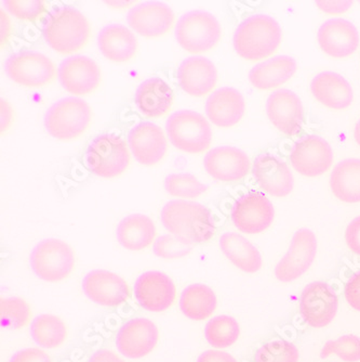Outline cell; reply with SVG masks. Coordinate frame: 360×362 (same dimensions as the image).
Segmentation results:
<instances>
[{"mask_svg":"<svg viewBox=\"0 0 360 362\" xmlns=\"http://www.w3.org/2000/svg\"><path fill=\"white\" fill-rule=\"evenodd\" d=\"M162 223L171 235L188 246L208 242L217 230L208 207L182 200L170 201L164 205Z\"/></svg>","mask_w":360,"mask_h":362,"instance_id":"6da1fadb","label":"cell"},{"mask_svg":"<svg viewBox=\"0 0 360 362\" xmlns=\"http://www.w3.org/2000/svg\"><path fill=\"white\" fill-rule=\"evenodd\" d=\"M282 38V28L275 20L266 14H256L236 28L233 44L238 56L258 61L274 54Z\"/></svg>","mask_w":360,"mask_h":362,"instance_id":"7a4b0ae2","label":"cell"},{"mask_svg":"<svg viewBox=\"0 0 360 362\" xmlns=\"http://www.w3.org/2000/svg\"><path fill=\"white\" fill-rule=\"evenodd\" d=\"M42 33L47 44L54 52L73 54L88 42L90 24L80 11L65 6L49 16Z\"/></svg>","mask_w":360,"mask_h":362,"instance_id":"3957f363","label":"cell"},{"mask_svg":"<svg viewBox=\"0 0 360 362\" xmlns=\"http://www.w3.org/2000/svg\"><path fill=\"white\" fill-rule=\"evenodd\" d=\"M166 129L172 146L186 153H201L208 149L212 141V130L208 121L191 110L171 114Z\"/></svg>","mask_w":360,"mask_h":362,"instance_id":"277c9868","label":"cell"},{"mask_svg":"<svg viewBox=\"0 0 360 362\" xmlns=\"http://www.w3.org/2000/svg\"><path fill=\"white\" fill-rule=\"evenodd\" d=\"M92 112L88 103L79 98H64L51 105L44 115V127L51 137L72 140L88 128Z\"/></svg>","mask_w":360,"mask_h":362,"instance_id":"5b68a950","label":"cell"},{"mask_svg":"<svg viewBox=\"0 0 360 362\" xmlns=\"http://www.w3.org/2000/svg\"><path fill=\"white\" fill-rule=\"evenodd\" d=\"M87 168L102 178H115L126 172L130 154L126 142L114 134L97 136L85 152Z\"/></svg>","mask_w":360,"mask_h":362,"instance_id":"8992f818","label":"cell"},{"mask_svg":"<svg viewBox=\"0 0 360 362\" xmlns=\"http://www.w3.org/2000/svg\"><path fill=\"white\" fill-rule=\"evenodd\" d=\"M30 264L34 274L44 281L60 282L74 269V252L61 240H44L30 253Z\"/></svg>","mask_w":360,"mask_h":362,"instance_id":"52a82bcc","label":"cell"},{"mask_svg":"<svg viewBox=\"0 0 360 362\" xmlns=\"http://www.w3.org/2000/svg\"><path fill=\"white\" fill-rule=\"evenodd\" d=\"M222 30L215 16L203 10L187 12L176 26L180 46L192 54L209 52L221 38Z\"/></svg>","mask_w":360,"mask_h":362,"instance_id":"ba28073f","label":"cell"},{"mask_svg":"<svg viewBox=\"0 0 360 362\" xmlns=\"http://www.w3.org/2000/svg\"><path fill=\"white\" fill-rule=\"evenodd\" d=\"M7 76L16 84L25 87H42L54 81L56 68L52 61L32 50L16 52L6 61Z\"/></svg>","mask_w":360,"mask_h":362,"instance_id":"9c48e42d","label":"cell"},{"mask_svg":"<svg viewBox=\"0 0 360 362\" xmlns=\"http://www.w3.org/2000/svg\"><path fill=\"white\" fill-rule=\"evenodd\" d=\"M337 305L339 300L332 286L323 281L312 282L301 296V316L310 327L320 329L332 322Z\"/></svg>","mask_w":360,"mask_h":362,"instance_id":"30bf717a","label":"cell"},{"mask_svg":"<svg viewBox=\"0 0 360 362\" xmlns=\"http://www.w3.org/2000/svg\"><path fill=\"white\" fill-rule=\"evenodd\" d=\"M275 217V209L265 195L249 192L240 197L232 209V221L239 231L245 233H263Z\"/></svg>","mask_w":360,"mask_h":362,"instance_id":"8fae6325","label":"cell"},{"mask_svg":"<svg viewBox=\"0 0 360 362\" xmlns=\"http://www.w3.org/2000/svg\"><path fill=\"white\" fill-rule=\"evenodd\" d=\"M317 253V240L308 229H301L294 233L290 249L275 268V276L280 281L288 284L310 269Z\"/></svg>","mask_w":360,"mask_h":362,"instance_id":"7c38bea8","label":"cell"},{"mask_svg":"<svg viewBox=\"0 0 360 362\" xmlns=\"http://www.w3.org/2000/svg\"><path fill=\"white\" fill-rule=\"evenodd\" d=\"M290 160L294 170L303 176L317 177L332 165L333 151L323 138L307 136L294 144Z\"/></svg>","mask_w":360,"mask_h":362,"instance_id":"4fadbf2b","label":"cell"},{"mask_svg":"<svg viewBox=\"0 0 360 362\" xmlns=\"http://www.w3.org/2000/svg\"><path fill=\"white\" fill-rule=\"evenodd\" d=\"M158 337L160 332L155 323L146 318H134L120 327L116 345L125 357L140 359L154 351Z\"/></svg>","mask_w":360,"mask_h":362,"instance_id":"5bb4252c","label":"cell"},{"mask_svg":"<svg viewBox=\"0 0 360 362\" xmlns=\"http://www.w3.org/2000/svg\"><path fill=\"white\" fill-rule=\"evenodd\" d=\"M176 286L164 272H148L136 280L134 295L142 308L162 313L170 308L176 300Z\"/></svg>","mask_w":360,"mask_h":362,"instance_id":"9a60e30c","label":"cell"},{"mask_svg":"<svg viewBox=\"0 0 360 362\" xmlns=\"http://www.w3.org/2000/svg\"><path fill=\"white\" fill-rule=\"evenodd\" d=\"M83 290L89 300L105 307L119 306L130 298L127 282L107 270L89 272L83 279Z\"/></svg>","mask_w":360,"mask_h":362,"instance_id":"2e32d148","label":"cell"},{"mask_svg":"<svg viewBox=\"0 0 360 362\" xmlns=\"http://www.w3.org/2000/svg\"><path fill=\"white\" fill-rule=\"evenodd\" d=\"M59 79L67 93L88 95L99 86L101 71L97 63L88 57H70L59 66Z\"/></svg>","mask_w":360,"mask_h":362,"instance_id":"e0dca14e","label":"cell"},{"mask_svg":"<svg viewBox=\"0 0 360 362\" xmlns=\"http://www.w3.org/2000/svg\"><path fill=\"white\" fill-rule=\"evenodd\" d=\"M130 28L144 37L164 35L172 28L174 14L166 4L146 1L134 6L127 14Z\"/></svg>","mask_w":360,"mask_h":362,"instance_id":"ac0fdd59","label":"cell"},{"mask_svg":"<svg viewBox=\"0 0 360 362\" xmlns=\"http://www.w3.org/2000/svg\"><path fill=\"white\" fill-rule=\"evenodd\" d=\"M252 172L260 187L272 197H286L294 190V175L278 156L261 154L254 160Z\"/></svg>","mask_w":360,"mask_h":362,"instance_id":"d6986e66","label":"cell"},{"mask_svg":"<svg viewBox=\"0 0 360 362\" xmlns=\"http://www.w3.org/2000/svg\"><path fill=\"white\" fill-rule=\"evenodd\" d=\"M128 144L134 158L144 166L156 165L167 152V139L160 126L145 122L132 128Z\"/></svg>","mask_w":360,"mask_h":362,"instance_id":"ffe728a7","label":"cell"},{"mask_svg":"<svg viewBox=\"0 0 360 362\" xmlns=\"http://www.w3.org/2000/svg\"><path fill=\"white\" fill-rule=\"evenodd\" d=\"M205 172L220 181H237L247 176L250 160L247 154L234 146H217L205 154Z\"/></svg>","mask_w":360,"mask_h":362,"instance_id":"44dd1931","label":"cell"},{"mask_svg":"<svg viewBox=\"0 0 360 362\" xmlns=\"http://www.w3.org/2000/svg\"><path fill=\"white\" fill-rule=\"evenodd\" d=\"M266 112L272 125L287 135H294L304 119L300 98L288 89H280L270 95Z\"/></svg>","mask_w":360,"mask_h":362,"instance_id":"7402d4cb","label":"cell"},{"mask_svg":"<svg viewBox=\"0 0 360 362\" xmlns=\"http://www.w3.org/2000/svg\"><path fill=\"white\" fill-rule=\"evenodd\" d=\"M317 38L323 52L337 59L353 54L360 42L357 28L351 22L343 19L325 22L319 28Z\"/></svg>","mask_w":360,"mask_h":362,"instance_id":"603a6c76","label":"cell"},{"mask_svg":"<svg viewBox=\"0 0 360 362\" xmlns=\"http://www.w3.org/2000/svg\"><path fill=\"white\" fill-rule=\"evenodd\" d=\"M180 86L193 97L210 93L217 81V71L212 61L205 57H190L181 63L178 70Z\"/></svg>","mask_w":360,"mask_h":362,"instance_id":"cb8c5ba5","label":"cell"},{"mask_svg":"<svg viewBox=\"0 0 360 362\" xmlns=\"http://www.w3.org/2000/svg\"><path fill=\"white\" fill-rule=\"evenodd\" d=\"M246 103L237 89L224 88L215 90L205 103V113L209 119L219 127L229 128L243 119Z\"/></svg>","mask_w":360,"mask_h":362,"instance_id":"d4e9b609","label":"cell"},{"mask_svg":"<svg viewBox=\"0 0 360 362\" xmlns=\"http://www.w3.org/2000/svg\"><path fill=\"white\" fill-rule=\"evenodd\" d=\"M313 95L325 107L335 110L349 107L353 103L354 93L349 81L340 74L323 72L313 79Z\"/></svg>","mask_w":360,"mask_h":362,"instance_id":"484cf974","label":"cell"},{"mask_svg":"<svg viewBox=\"0 0 360 362\" xmlns=\"http://www.w3.org/2000/svg\"><path fill=\"white\" fill-rule=\"evenodd\" d=\"M134 103L148 117H164L174 103V91L162 78L146 79L136 89Z\"/></svg>","mask_w":360,"mask_h":362,"instance_id":"4316f807","label":"cell"},{"mask_svg":"<svg viewBox=\"0 0 360 362\" xmlns=\"http://www.w3.org/2000/svg\"><path fill=\"white\" fill-rule=\"evenodd\" d=\"M97 46L105 58L113 62H127L133 58L138 42L131 30L120 24L102 28L97 36Z\"/></svg>","mask_w":360,"mask_h":362,"instance_id":"83f0119b","label":"cell"},{"mask_svg":"<svg viewBox=\"0 0 360 362\" xmlns=\"http://www.w3.org/2000/svg\"><path fill=\"white\" fill-rule=\"evenodd\" d=\"M154 221L143 214H132L120 221L116 231L120 245L129 251L146 249L155 239Z\"/></svg>","mask_w":360,"mask_h":362,"instance_id":"f1b7e54d","label":"cell"},{"mask_svg":"<svg viewBox=\"0 0 360 362\" xmlns=\"http://www.w3.org/2000/svg\"><path fill=\"white\" fill-rule=\"evenodd\" d=\"M296 68V60L291 57H275L256 65L250 71L249 81L256 88H275L294 76Z\"/></svg>","mask_w":360,"mask_h":362,"instance_id":"f546056e","label":"cell"},{"mask_svg":"<svg viewBox=\"0 0 360 362\" xmlns=\"http://www.w3.org/2000/svg\"><path fill=\"white\" fill-rule=\"evenodd\" d=\"M220 247L234 265L247 274H256L262 267V258L256 246L245 237L235 233H227L220 238Z\"/></svg>","mask_w":360,"mask_h":362,"instance_id":"4dcf8cb0","label":"cell"},{"mask_svg":"<svg viewBox=\"0 0 360 362\" xmlns=\"http://www.w3.org/2000/svg\"><path fill=\"white\" fill-rule=\"evenodd\" d=\"M330 187L340 201L360 202V160L349 158L340 162L331 173Z\"/></svg>","mask_w":360,"mask_h":362,"instance_id":"1f68e13d","label":"cell"},{"mask_svg":"<svg viewBox=\"0 0 360 362\" xmlns=\"http://www.w3.org/2000/svg\"><path fill=\"white\" fill-rule=\"evenodd\" d=\"M180 308L191 320L201 321L209 318L217 308L215 292L205 284L187 286L181 295Z\"/></svg>","mask_w":360,"mask_h":362,"instance_id":"d6a6232c","label":"cell"},{"mask_svg":"<svg viewBox=\"0 0 360 362\" xmlns=\"http://www.w3.org/2000/svg\"><path fill=\"white\" fill-rule=\"evenodd\" d=\"M30 335L42 349H58L66 339V325L54 315H40L30 325Z\"/></svg>","mask_w":360,"mask_h":362,"instance_id":"836d02e7","label":"cell"},{"mask_svg":"<svg viewBox=\"0 0 360 362\" xmlns=\"http://www.w3.org/2000/svg\"><path fill=\"white\" fill-rule=\"evenodd\" d=\"M240 327L233 317L217 316L211 319L205 329V339L215 349H227L237 341Z\"/></svg>","mask_w":360,"mask_h":362,"instance_id":"e575fe53","label":"cell"},{"mask_svg":"<svg viewBox=\"0 0 360 362\" xmlns=\"http://www.w3.org/2000/svg\"><path fill=\"white\" fill-rule=\"evenodd\" d=\"M32 317L30 305L20 298H3L0 303V325L7 330H19Z\"/></svg>","mask_w":360,"mask_h":362,"instance_id":"d590c367","label":"cell"},{"mask_svg":"<svg viewBox=\"0 0 360 362\" xmlns=\"http://www.w3.org/2000/svg\"><path fill=\"white\" fill-rule=\"evenodd\" d=\"M164 189L172 197L195 199L205 192L208 187L193 175L172 174L166 177Z\"/></svg>","mask_w":360,"mask_h":362,"instance_id":"8d00e7d4","label":"cell"},{"mask_svg":"<svg viewBox=\"0 0 360 362\" xmlns=\"http://www.w3.org/2000/svg\"><path fill=\"white\" fill-rule=\"evenodd\" d=\"M300 354L294 344L275 339L264 344L254 355V362H299Z\"/></svg>","mask_w":360,"mask_h":362,"instance_id":"74e56055","label":"cell"},{"mask_svg":"<svg viewBox=\"0 0 360 362\" xmlns=\"http://www.w3.org/2000/svg\"><path fill=\"white\" fill-rule=\"evenodd\" d=\"M335 355L345 362H357L360 360V339L356 335H344L335 341L325 344L321 351V358Z\"/></svg>","mask_w":360,"mask_h":362,"instance_id":"f35d334b","label":"cell"},{"mask_svg":"<svg viewBox=\"0 0 360 362\" xmlns=\"http://www.w3.org/2000/svg\"><path fill=\"white\" fill-rule=\"evenodd\" d=\"M152 251L158 257L176 259L188 255L192 251V246L182 243L174 235H162L154 243Z\"/></svg>","mask_w":360,"mask_h":362,"instance_id":"ab89813d","label":"cell"},{"mask_svg":"<svg viewBox=\"0 0 360 362\" xmlns=\"http://www.w3.org/2000/svg\"><path fill=\"white\" fill-rule=\"evenodd\" d=\"M4 5L12 16L22 20L35 19L44 9V3L40 0H6Z\"/></svg>","mask_w":360,"mask_h":362,"instance_id":"60d3db41","label":"cell"},{"mask_svg":"<svg viewBox=\"0 0 360 362\" xmlns=\"http://www.w3.org/2000/svg\"><path fill=\"white\" fill-rule=\"evenodd\" d=\"M344 295L349 306L360 311V272H356L349 278L345 284Z\"/></svg>","mask_w":360,"mask_h":362,"instance_id":"b9f144b4","label":"cell"},{"mask_svg":"<svg viewBox=\"0 0 360 362\" xmlns=\"http://www.w3.org/2000/svg\"><path fill=\"white\" fill-rule=\"evenodd\" d=\"M10 362H52L48 354L40 349H26L12 356Z\"/></svg>","mask_w":360,"mask_h":362,"instance_id":"7bdbcfd3","label":"cell"},{"mask_svg":"<svg viewBox=\"0 0 360 362\" xmlns=\"http://www.w3.org/2000/svg\"><path fill=\"white\" fill-rule=\"evenodd\" d=\"M345 240L349 250L360 256V216L349 223L345 233Z\"/></svg>","mask_w":360,"mask_h":362,"instance_id":"ee69618b","label":"cell"},{"mask_svg":"<svg viewBox=\"0 0 360 362\" xmlns=\"http://www.w3.org/2000/svg\"><path fill=\"white\" fill-rule=\"evenodd\" d=\"M316 5L323 11L330 14L342 13L352 7V1H317Z\"/></svg>","mask_w":360,"mask_h":362,"instance_id":"f6af8a7d","label":"cell"},{"mask_svg":"<svg viewBox=\"0 0 360 362\" xmlns=\"http://www.w3.org/2000/svg\"><path fill=\"white\" fill-rule=\"evenodd\" d=\"M197 362H237V360L225 351H207L199 356Z\"/></svg>","mask_w":360,"mask_h":362,"instance_id":"bcb514c9","label":"cell"},{"mask_svg":"<svg viewBox=\"0 0 360 362\" xmlns=\"http://www.w3.org/2000/svg\"><path fill=\"white\" fill-rule=\"evenodd\" d=\"M89 362H125L119 356L109 349H100L91 356Z\"/></svg>","mask_w":360,"mask_h":362,"instance_id":"7dc6e473","label":"cell"},{"mask_svg":"<svg viewBox=\"0 0 360 362\" xmlns=\"http://www.w3.org/2000/svg\"><path fill=\"white\" fill-rule=\"evenodd\" d=\"M13 117V112L7 101L1 100V132L8 129Z\"/></svg>","mask_w":360,"mask_h":362,"instance_id":"c3c4849f","label":"cell"},{"mask_svg":"<svg viewBox=\"0 0 360 362\" xmlns=\"http://www.w3.org/2000/svg\"><path fill=\"white\" fill-rule=\"evenodd\" d=\"M11 32V24L9 18L5 12L1 11V42H5Z\"/></svg>","mask_w":360,"mask_h":362,"instance_id":"681fc988","label":"cell"},{"mask_svg":"<svg viewBox=\"0 0 360 362\" xmlns=\"http://www.w3.org/2000/svg\"><path fill=\"white\" fill-rule=\"evenodd\" d=\"M354 136H355L356 141L360 146V119L355 126V130H354Z\"/></svg>","mask_w":360,"mask_h":362,"instance_id":"f907efd6","label":"cell"}]
</instances>
